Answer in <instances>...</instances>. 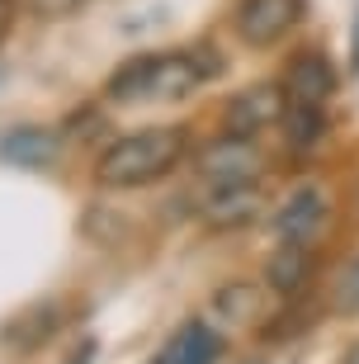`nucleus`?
Returning <instances> with one entry per match:
<instances>
[{
    "mask_svg": "<svg viewBox=\"0 0 359 364\" xmlns=\"http://www.w3.org/2000/svg\"><path fill=\"white\" fill-rule=\"evenodd\" d=\"M189 151V128L180 123H156L142 133H123L109 142L95 161V185L100 189H146L166 180Z\"/></svg>",
    "mask_w": 359,
    "mask_h": 364,
    "instance_id": "1",
    "label": "nucleus"
},
{
    "mask_svg": "<svg viewBox=\"0 0 359 364\" xmlns=\"http://www.w3.org/2000/svg\"><path fill=\"white\" fill-rule=\"evenodd\" d=\"M208 81L194 48L185 53H137L105 81L109 105H146V100H185Z\"/></svg>",
    "mask_w": 359,
    "mask_h": 364,
    "instance_id": "2",
    "label": "nucleus"
},
{
    "mask_svg": "<svg viewBox=\"0 0 359 364\" xmlns=\"http://www.w3.org/2000/svg\"><path fill=\"white\" fill-rule=\"evenodd\" d=\"M307 14V0H237L232 24L237 38L251 48H274L289 38V28H298V19Z\"/></svg>",
    "mask_w": 359,
    "mask_h": 364,
    "instance_id": "3",
    "label": "nucleus"
},
{
    "mask_svg": "<svg viewBox=\"0 0 359 364\" xmlns=\"http://www.w3.org/2000/svg\"><path fill=\"white\" fill-rule=\"evenodd\" d=\"M260 171H265V156L255 147V137L223 133L213 147L199 156V176L208 180V185H246V180H255Z\"/></svg>",
    "mask_w": 359,
    "mask_h": 364,
    "instance_id": "4",
    "label": "nucleus"
},
{
    "mask_svg": "<svg viewBox=\"0 0 359 364\" xmlns=\"http://www.w3.org/2000/svg\"><path fill=\"white\" fill-rule=\"evenodd\" d=\"M284 105H289V95H284L279 85H255V90L232 95V105H227V114H223V133L255 137L260 128L284 119Z\"/></svg>",
    "mask_w": 359,
    "mask_h": 364,
    "instance_id": "5",
    "label": "nucleus"
},
{
    "mask_svg": "<svg viewBox=\"0 0 359 364\" xmlns=\"http://www.w3.org/2000/svg\"><path fill=\"white\" fill-rule=\"evenodd\" d=\"M284 95H289V105H331L336 95V67L326 62V53L317 48H303V53L289 62L284 71Z\"/></svg>",
    "mask_w": 359,
    "mask_h": 364,
    "instance_id": "6",
    "label": "nucleus"
},
{
    "mask_svg": "<svg viewBox=\"0 0 359 364\" xmlns=\"http://www.w3.org/2000/svg\"><path fill=\"white\" fill-rule=\"evenodd\" d=\"M260 203H265V194L255 189V180H246V185H213V194L199 203V218H203V228L232 232V228L255 223L260 218Z\"/></svg>",
    "mask_w": 359,
    "mask_h": 364,
    "instance_id": "7",
    "label": "nucleus"
},
{
    "mask_svg": "<svg viewBox=\"0 0 359 364\" xmlns=\"http://www.w3.org/2000/svg\"><path fill=\"white\" fill-rule=\"evenodd\" d=\"M62 156V137L53 128H38V123H19L0 137V161L5 166H24V171H48V166Z\"/></svg>",
    "mask_w": 359,
    "mask_h": 364,
    "instance_id": "8",
    "label": "nucleus"
},
{
    "mask_svg": "<svg viewBox=\"0 0 359 364\" xmlns=\"http://www.w3.org/2000/svg\"><path fill=\"white\" fill-rule=\"evenodd\" d=\"M218 355H223V336H218L208 322L194 317V322H185L156 355H151V364H213Z\"/></svg>",
    "mask_w": 359,
    "mask_h": 364,
    "instance_id": "9",
    "label": "nucleus"
},
{
    "mask_svg": "<svg viewBox=\"0 0 359 364\" xmlns=\"http://www.w3.org/2000/svg\"><path fill=\"white\" fill-rule=\"evenodd\" d=\"M57 326H62V303H38V308L19 312V317H10L0 326V346L10 355H28V350H38Z\"/></svg>",
    "mask_w": 359,
    "mask_h": 364,
    "instance_id": "10",
    "label": "nucleus"
},
{
    "mask_svg": "<svg viewBox=\"0 0 359 364\" xmlns=\"http://www.w3.org/2000/svg\"><path fill=\"white\" fill-rule=\"evenodd\" d=\"M312 279V256H307V242H279V251L265 260V284L284 298H298Z\"/></svg>",
    "mask_w": 359,
    "mask_h": 364,
    "instance_id": "11",
    "label": "nucleus"
},
{
    "mask_svg": "<svg viewBox=\"0 0 359 364\" xmlns=\"http://www.w3.org/2000/svg\"><path fill=\"white\" fill-rule=\"evenodd\" d=\"M321 213H326V194H321V189H298L279 213H274L279 242H307V237L317 232Z\"/></svg>",
    "mask_w": 359,
    "mask_h": 364,
    "instance_id": "12",
    "label": "nucleus"
},
{
    "mask_svg": "<svg viewBox=\"0 0 359 364\" xmlns=\"http://www.w3.org/2000/svg\"><path fill=\"white\" fill-rule=\"evenodd\" d=\"M284 137H289V147L293 151H312L326 137V109L321 105H284Z\"/></svg>",
    "mask_w": 359,
    "mask_h": 364,
    "instance_id": "13",
    "label": "nucleus"
},
{
    "mask_svg": "<svg viewBox=\"0 0 359 364\" xmlns=\"http://www.w3.org/2000/svg\"><path fill=\"white\" fill-rule=\"evenodd\" d=\"M213 308L223 312V317H232V322H251L255 312H260V294H255L246 279H232L213 294Z\"/></svg>",
    "mask_w": 359,
    "mask_h": 364,
    "instance_id": "14",
    "label": "nucleus"
},
{
    "mask_svg": "<svg viewBox=\"0 0 359 364\" xmlns=\"http://www.w3.org/2000/svg\"><path fill=\"white\" fill-rule=\"evenodd\" d=\"M336 312H345V317H359V256L350 260L341 279H336Z\"/></svg>",
    "mask_w": 359,
    "mask_h": 364,
    "instance_id": "15",
    "label": "nucleus"
},
{
    "mask_svg": "<svg viewBox=\"0 0 359 364\" xmlns=\"http://www.w3.org/2000/svg\"><path fill=\"white\" fill-rule=\"evenodd\" d=\"M14 14H19V5H14V0H0V43H5V33L14 28Z\"/></svg>",
    "mask_w": 359,
    "mask_h": 364,
    "instance_id": "16",
    "label": "nucleus"
},
{
    "mask_svg": "<svg viewBox=\"0 0 359 364\" xmlns=\"http://www.w3.org/2000/svg\"><path fill=\"white\" fill-rule=\"evenodd\" d=\"M90 355H95V346H90V341H85V346H80V350H76V355H71V360H67V364H90Z\"/></svg>",
    "mask_w": 359,
    "mask_h": 364,
    "instance_id": "17",
    "label": "nucleus"
},
{
    "mask_svg": "<svg viewBox=\"0 0 359 364\" xmlns=\"http://www.w3.org/2000/svg\"><path fill=\"white\" fill-rule=\"evenodd\" d=\"M350 62L359 67V19H355V33H350Z\"/></svg>",
    "mask_w": 359,
    "mask_h": 364,
    "instance_id": "18",
    "label": "nucleus"
},
{
    "mask_svg": "<svg viewBox=\"0 0 359 364\" xmlns=\"http://www.w3.org/2000/svg\"><path fill=\"white\" fill-rule=\"evenodd\" d=\"M341 364H359V341H355V346H350L345 355H341Z\"/></svg>",
    "mask_w": 359,
    "mask_h": 364,
    "instance_id": "19",
    "label": "nucleus"
}]
</instances>
